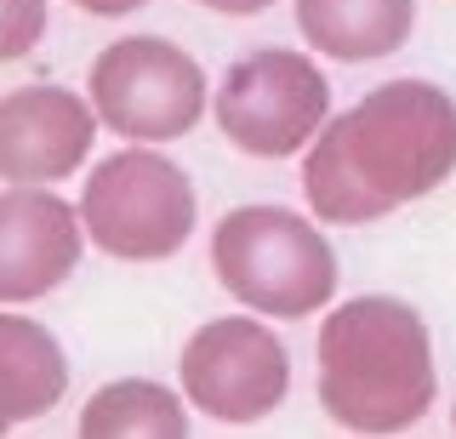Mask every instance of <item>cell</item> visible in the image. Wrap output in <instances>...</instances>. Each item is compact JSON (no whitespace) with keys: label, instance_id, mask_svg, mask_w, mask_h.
Listing matches in <instances>:
<instances>
[{"label":"cell","instance_id":"9c48e42d","mask_svg":"<svg viewBox=\"0 0 456 439\" xmlns=\"http://www.w3.org/2000/svg\"><path fill=\"white\" fill-rule=\"evenodd\" d=\"M97 115L86 92L18 86L0 97V183H63L92 160Z\"/></svg>","mask_w":456,"mask_h":439},{"label":"cell","instance_id":"8992f818","mask_svg":"<svg viewBox=\"0 0 456 439\" xmlns=\"http://www.w3.org/2000/svg\"><path fill=\"white\" fill-rule=\"evenodd\" d=\"M211 115L240 154L285 160V154H303L308 137L331 120V80L297 46H256L228 63Z\"/></svg>","mask_w":456,"mask_h":439},{"label":"cell","instance_id":"4fadbf2b","mask_svg":"<svg viewBox=\"0 0 456 439\" xmlns=\"http://www.w3.org/2000/svg\"><path fill=\"white\" fill-rule=\"evenodd\" d=\"M52 6L46 0H0V63H23L46 40Z\"/></svg>","mask_w":456,"mask_h":439},{"label":"cell","instance_id":"277c9868","mask_svg":"<svg viewBox=\"0 0 456 439\" xmlns=\"http://www.w3.org/2000/svg\"><path fill=\"white\" fill-rule=\"evenodd\" d=\"M80 229L114 263H166L189 246L200 200L194 183L160 143H126L80 183Z\"/></svg>","mask_w":456,"mask_h":439},{"label":"cell","instance_id":"7c38bea8","mask_svg":"<svg viewBox=\"0 0 456 439\" xmlns=\"http://www.w3.org/2000/svg\"><path fill=\"white\" fill-rule=\"evenodd\" d=\"M86 439H183L189 434V400L154 377H120L103 382L80 405Z\"/></svg>","mask_w":456,"mask_h":439},{"label":"cell","instance_id":"9a60e30c","mask_svg":"<svg viewBox=\"0 0 456 439\" xmlns=\"http://www.w3.org/2000/svg\"><path fill=\"white\" fill-rule=\"evenodd\" d=\"M206 12H223V18H256V12H268L274 0H200Z\"/></svg>","mask_w":456,"mask_h":439},{"label":"cell","instance_id":"3957f363","mask_svg":"<svg viewBox=\"0 0 456 439\" xmlns=\"http://www.w3.org/2000/svg\"><path fill=\"white\" fill-rule=\"evenodd\" d=\"M211 268L234 303L274 320H308L337 297L331 240L285 206H234L211 229Z\"/></svg>","mask_w":456,"mask_h":439},{"label":"cell","instance_id":"7a4b0ae2","mask_svg":"<svg viewBox=\"0 0 456 439\" xmlns=\"http://www.w3.org/2000/svg\"><path fill=\"white\" fill-rule=\"evenodd\" d=\"M439 394L428 325L399 297H348L320 325V405L348 434H405Z\"/></svg>","mask_w":456,"mask_h":439},{"label":"cell","instance_id":"52a82bcc","mask_svg":"<svg viewBox=\"0 0 456 439\" xmlns=\"http://www.w3.org/2000/svg\"><path fill=\"white\" fill-rule=\"evenodd\" d=\"M183 400L211 422H263L291 394V354L274 337V325L251 314L206 320L177 354Z\"/></svg>","mask_w":456,"mask_h":439},{"label":"cell","instance_id":"5b68a950","mask_svg":"<svg viewBox=\"0 0 456 439\" xmlns=\"http://www.w3.org/2000/svg\"><path fill=\"white\" fill-rule=\"evenodd\" d=\"M206 69L166 35L109 40L86 75V103L126 143H177L206 115Z\"/></svg>","mask_w":456,"mask_h":439},{"label":"cell","instance_id":"ba28073f","mask_svg":"<svg viewBox=\"0 0 456 439\" xmlns=\"http://www.w3.org/2000/svg\"><path fill=\"white\" fill-rule=\"evenodd\" d=\"M86 229L75 200L52 183H6L0 189V308L40 303L80 268Z\"/></svg>","mask_w":456,"mask_h":439},{"label":"cell","instance_id":"6da1fadb","mask_svg":"<svg viewBox=\"0 0 456 439\" xmlns=\"http://www.w3.org/2000/svg\"><path fill=\"white\" fill-rule=\"evenodd\" d=\"M456 172V103L434 80H388L303 149V194L320 223H377Z\"/></svg>","mask_w":456,"mask_h":439},{"label":"cell","instance_id":"5bb4252c","mask_svg":"<svg viewBox=\"0 0 456 439\" xmlns=\"http://www.w3.org/2000/svg\"><path fill=\"white\" fill-rule=\"evenodd\" d=\"M80 12H92V18H132L137 6H149V0H75Z\"/></svg>","mask_w":456,"mask_h":439},{"label":"cell","instance_id":"8fae6325","mask_svg":"<svg viewBox=\"0 0 456 439\" xmlns=\"http://www.w3.org/2000/svg\"><path fill=\"white\" fill-rule=\"evenodd\" d=\"M69 394L63 343L28 314H0V434L46 417Z\"/></svg>","mask_w":456,"mask_h":439},{"label":"cell","instance_id":"2e32d148","mask_svg":"<svg viewBox=\"0 0 456 439\" xmlns=\"http://www.w3.org/2000/svg\"><path fill=\"white\" fill-rule=\"evenodd\" d=\"M451 434H456V405H451Z\"/></svg>","mask_w":456,"mask_h":439},{"label":"cell","instance_id":"30bf717a","mask_svg":"<svg viewBox=\"0 0 456 439\" xmlns=\"http://www.w3.org/2000/svg\"><path fill=\"white\" fill-rule=\"evenodd\" d=\"M297 29L320 58H394L417 29V0H297Z\"/></svg>","mask_w":456,"mask_h":439}]
</instances>
